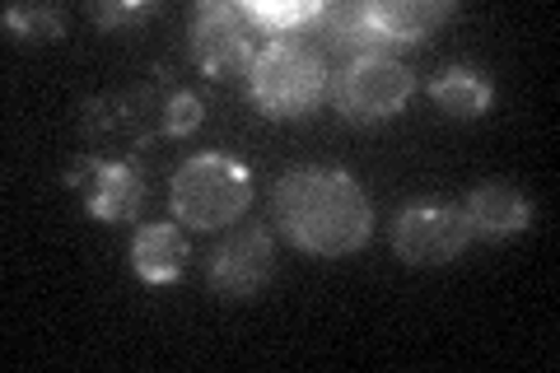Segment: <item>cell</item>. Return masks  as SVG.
I'll return each mask as SVG.
<instances>
[{
    "instance_id": "cell-1",
    "label": "cell",
    "mask_w": 560,
    "mask_h": 373,
    "mask_svg": "<svg viewBox=\"0 0 560 373\" xmlns=\"http://www.w3.org/2000/svg\"><path fill=\"white\" fill-rule=\"evenodd\" d=\"M271 215L280 234L304 253L346 257L370 243L374 206L350 173L337 168H294L271 191Z\"/></svg>"
},
{
    "instance_id": "cell-2",
    "label": "cell",
    "mask_w": 560,
    "mask_h": 373,
    "mask_svg": "<svg viewBox=\"0 0 560 373\" xmlns=\"http://www.w3.org/2000/svg\"><path fill=\"white\" fill-rule=\"evenodd\" d=\"M253 201V173L230 154H191L173 173V220L191 229L234 224Z\"/></svg>"
},
{
    "instance_id": "cell-3",
    "label": "cell",
    "mask_w": 560,
    "mask_h": 373,
    "mask_svg": "<svg viewBox=\"0 0 560 373\" xmlns=\"http://www.w3.org/2000/svg\"><path fill=\"white\" fill-rule=\"evenodd\" d=\"M253 103L267 117H304L327 89V66L318 47L300 38H271L248 70Z\"/></svg>"
},
{
    "instance_id": "cell-4",
    "label": "cell",
    "mask_w": 560,
    "mask_h": 373,
    "mask_svg": "<svg viewBox=\"0 0 560 373\" xmlns=\"http://www.w3.org/2000/svg\"><path fill=\"white\" fill-rule=\"evenodd\" d=\"M416 89V75L401 61H393L388 51H370V57H350L346 70L331 80V98H337V113L346 121H388L407 108Z\"/></svg>"
},
{
    "instance_id": "cell-5",
    "label": "cell",
    "mask_w": 560,
    "mask_h": 373,
    "mask_svg": "<svg viewBox=\"0 0 560 373\" xmlns=\"http://www.w3.org/2000/svg\"><path fill=\"white\" fill-rule=\"evenodd\" d=\"M164 103H168V94H160V89H150V84L113 89V94H98L84 103V131L108 150L145 145L154 131H164Z\"/></svg>"
},
{
    "instance_id": "cell-6",
    "label": "cell",
    "mask_w": 560,
    "mask_h": 373,
    "mask_svg": "<svg viewBox=\"0 0 560 373\" xmlns=\"http://www.w3.org/2000/svg\"><path fill=\"white\" fill-rule=\"evenodd\" d=\"M191 57L206 75H238L243 66L253 70L257 51H253V20L243 5H224V0H201L191 10Z\"/></svg>"
},
{
    "instance_id": "cell-7",
    "label": "cell",
    "mask_w": 560,
    "mask_h": 373,
    "mask_svg": "<svg viewBox=\"0 0 560 373\" xmlns=\"http://www.w3.org/2000/svg\"><path fill=\"white\" fill-rule=\"evenodd\" d=\"M66 187H80L84 210L94 220H136L140 206H145V177H140L136 164L127 159H94V154H80L75 164L66 168Z\"/></svg>"
},
{
    "instance_id": "cell-8",
    "label": "cell",
    "mask_w": 560,
    "mask_h": 373,
    "mask_svg": "<svg viewBox=\"0 0 560 373\" xmlns=\"http://www.w3.org/2000/svg\"><path fill=\"white\" fill-rule=\"evenodd\" d=\"M467 234L471 229L463 220V210L440 206V201H420L397 215L393 247L407 266H444L467 247Z\"/></svg>"
},
{
    "instance_id": "cell-9",
    "label": "cell",
    "mask_w": 560,
    "mask_h": 373,
    "mask_svg": "<svg viewBox=\"0 0 560 373\" xmlns=\"http://www.w3.org/2000/svg\"><path fill=\"white\" fill-rule=\"evenodd\" d=\"M271 280V234L267 229H234L210 257V290L220 299H253Z\"/></svg>"
},
{
    "instance_id": "cell-10",
    "label": "cell",
    "mask_w": 560,
    "mask_h": 373,
    "mask_svg": "<svg viewBox=\"0 0 560 373\" xmlns=\"http://www.w3.org/2000/svg\"><path fill=\"white\" fill-rule=\"evenodd\" d=\"M463 220L471 234H481V238H514L528 229V197H523L514 183H500L495 177V183H481L467 197Z\"/></svg>"
},
{
    "instance_id": "cell-11",
    "label": "cell",
    "mask_w": 560,
    "mask_h": 373,
    "mask_svg": "<svg viewBox=\"0 0 560 373\" xmlns=\"http://www.w3.org/2000/svg\"><path fill=\"white\" fill-rule=\"evenodd\" d=\"M131 266L145 285H168L187 266V238L178 224H145L131 243Z\"/></svg>"
},
{
    "instance_id": "cell-12",
    "label": "cell",
    "mask_w": 560,
    "mask_h": 373,
    "mask_svg": "<svg viewBox=\"0 0 560 373\" xmlns=\"http://www.w3.org/2000/svg\"><path fill=\"white\" fill-rule=\"evenodd\" d=\"M370 14L383 43H416L434 24H444L453 5L448 0H370Z\"/></svg>"
},
{
    "instance_id": "cell-13",
    "label": "cell",
    "mask_w": 560,
    "mask_h": 373,
    "mask_svg": "<svg viewBox=\"0 0 560 373\" xmlns=\"http://www.w3.org/2000/svg\"><path fill=\"white\" fill-rule=\"evenodd\" d=\"M318 33L327 38V47L337 51H360V57H370V51L388 47L378 38L374 28V14H370V0H346V5H323L318 10Z\"/></svg>"
},
{
    "instance_id": "cell-14",
    "label": "cell",
    "mask_w": 560,
    "mask_h": 373,
    "mask_svg": "<svg viewBox=\"0 0 560 373\" xmlns=\"http://www.w3.org/2000/svg\"><path fill=\"white\" fill-rule=\"evenodd\" d=\"M430 98L440 103L448 117H463V121H467V117H481V113L490 108L495 89H490V80L481 75L477 66H448V70H440V75H434Z\"/></svg>"
},
{
    "instance_id": "cell-15",
    "label": "cell",
    "mask_w": 560,
    "mask_h": 373,
    "mask_svg": "<svg viewBox=\"0 0 560 373\" xmlns=\"http://www.w3.org/2000/svg\"><path fill=\"white\" fill-rule=\"evenodd\" d=\"M5 33L10 38H24V43H51L66 33V24H61V10H51V5H10Z\"/></svg>"
},
{
    "instance_id": "cell-16",
    "label": "cell",
    "mask_w": 560,
    "mask_h": 373,
    "mask_svg": "<svg viewBox=\"0 0 560 373\" xmlns=\"http://www.w3.org/2000/svg\"><path fill=\"white\" fill-rule=\"evenodd\" d=\"M248 10V20L257 24H267V28H280V38H290V28H300V24H313L318 20V0L313 5H243Z\"/></svg>"
},
{
    "instance_id": "cell-17",
    "label": "cell",
    "mask_w": 560,
    "mask_h": 373,
    "mask_svg": "<svg viewBox=\"0 0 560 373\" xmlns=\"http://www.w3.org/2000/svg\"><path fill=\"white\" fill-rule=\"evenodd\" d=\"M201 98L191 89H168V103H164V131L168 136H187L201 127Z\"/></svg>"
},
{
    "instance_id": "cell-18",
    "label": "cell",
    "mask_w": 560,
    "mask_h": 373,
    "mask_svg": "<svg viewBox=\"0 0 560 373\" xmlns=\"http://www.w3.org/2000/svg\"><path fill=\"white\" fill-rule=\"evenodd\" d=\"M154 5H145V0H131V5H90V20L98 28H117V24H140L150 20Z\"/></svg>"
}]
</instances>
